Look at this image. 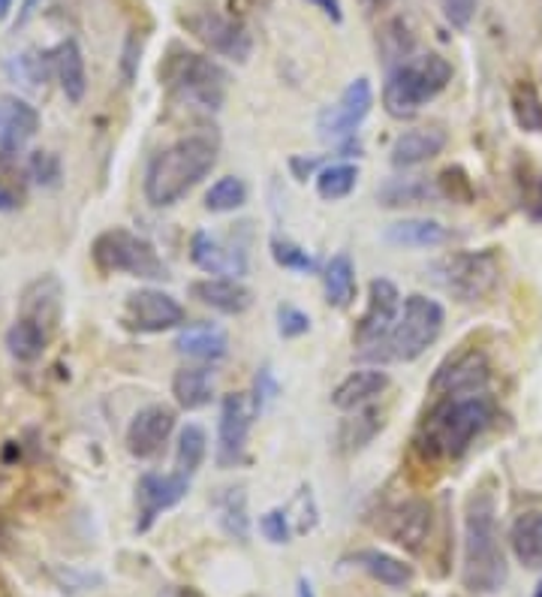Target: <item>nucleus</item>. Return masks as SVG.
<instances>
[{
	"label": "nucleus",
	"instance_id": "obj_1",
	"mask_svg": "<svg viewBox=\"0 0 542 597\" xmlns=\"http://www.w3.org/2000/svg\"><path fill=\"white\" fill-rule=\"evenodd\" d=\"M494 414L497 411L488 395L443 399L422 420L416 447L425 459H434V462L461 459L470 450V444L492 426Z\"/></svg>",
	"mask_w": 542,
	"mask_h": 597
},
{
	"label": "nucleus",
	"instance_id": "obj_2",
	"mask_svg": "<svg viewBox=\"0 0 542 597\" xmlns=\"http://www.w3.org/2000/svg\"><path fill=\"white\" fill-rule=\"evenodd\" d=\"M217 167V142L211 136H184L151 158L145 170V199L154 208L181 203Z\"/></svg>",
	"mask_w": 542,
	"mask_h": 597
},
{
	"label": "nucleus",
	"instance_id": "obj_3",
	"mask_svg": "<svg viewBox=\"0 0 542 597\" xmlns=\"http://www.w3.org/2000/svg\"><path fill=\"white\" fill-rule=\"evenodd\" d=\"M506 559L497 537V504L488 489H473L464 510V585L494 595L506 583Z\"/></svg>",
	"mask_w": 542,
	"mask_h": 597
},
{
	"label": "nucleus",
	"instance_id": "obj_4",
	"mask_svg": "<svg viewBox=\"0 0 542 597\" xmlns=\"http://www.w3.org/2000/svg\"><path fill=\"white\" fill-rule=\"evenodd\" d=\"M452 82V64L440 55H416L395 64L383 82V106L392 118H410Z\"/></svg>",
	"mask_w": 542,
	"mask_h": 597
},
{
	"label": "nucleus",
	"instance_id": "obj_5",
	"mask_svg": "<svg viewBox=\"0 0 542 597\" xmlns=\"http://www.w3.org/2000/svg\"><path fill=\"white\" fill-rule=\"evenodd\" d=\"M443 320L446 311L437 299L413 292V296L404 299V311H401L392 332L380 344H373L380 351H368L365 356L368 359H383V363H389V359L392 363H413L440 338Z\"/></svg>",
	"mask_w": 542,
	"mask_h": 597
},
{
	"label": "nucleus",
	"instance_id": "obj_6",
	"mask_svg": "<svg viewBox=\"0 0 542 597\" xmlns=\"http://www.w3.org/2000/svg\"><path fill=\"white\" fill-rule=\"evenodd\" d=\"M163 82L172 91V97H178L187 106L217 112L227 100L229 73L211 58H205L199 51L172 49L169 61L160 67Z\"/></svg>",
	"mask_w": 542,
	"mask_h": 597
},
{
	"label": "nucleus",
	"instance_id": "obj_7",
	"mask_svg": "<svg viewBox=\"0 0 542 597\" xmlns=\"http://www.w3.org/2000/svg\"><path fill=\"white\" fill-rule=\"evenodd\" d=\"M91 260L100 272L106 275H130V278L142 280H163L169 278L166 263L160 260L157 248L142 236L124 230V227H112V230L100 232L91 244Z\"/></svg>",
	"mask_w": 542,
	"mask_h": 597
},
{
	"label": "nucleus",
	"instance_id": "obj_8",
	"mask_svg": "<svg viewBox=\"0 0 542 597\" xmlns=\"http://www.w3.org/2000/svg\"><path fill=\"white\" fill-rule=\"evenodd\" d=\"M434 278L446 292H452L458 302H480L492 296L500 284V260L494 251H464L449 254L431 266Z\"/></svg>",
	"mask_w": 542,
	"mask_h": 597
},
{
	"label": "nucleus",
	"instance_id": "obj_9",
	"mask_svg": "<svg viewBox=\"0 0 542 597\" xmlns=\"http://www.w3.org/2000/svg\"><path fill=\"white\" fill-rule=\"evenodd\" d=\"M181 25L187 27V34L199 39L203 46L229 58V61L244 64L253 51V37L239 19L220 13L217 7H191L187 13H181Z\"/></svg>",
	"mask_w": 542,
	"mask_h": 597
},
{
	"label": "nucleus",
	"instance_id": "obj_10",
	"mask_svg": "<svg viewBox=\"0 0 542 597\" xmlns=\"http://www.w3.org/2000/svg\"><path fill=\"white\" fill-rule=\"evenodd\" d=\"M492 380V363L482 351H461L449 356L443 366L434 371L428 390L437 399H468V395H482Z\"/></svg>",
	"mask_w": 542,
	"mask_h": 597
},
{
	"label": "nucleus",
	"instance_id": "obj_11",
	"mask_svg": "<svg viewBox=\"0 0 542 597\" xmlns=\"http://www.w3.org/2000/svg\"><path fill=\"white\" fill-rule=\"evenodd\" d=\"M373 106V88L371 82L361 76L356 82H349L344 91H341V97L332 103V106H325L320 112V118H316V130L323 139L328 142H341V139H347L359 130V124L368 118V112Z\"/></svg>",
	"mask_w": 542,
	"mask_h": 597
},
{
	"label": "nucleus",
	"instance_id": "obj_12",
	"mask_svg": "<svg viewBox=\"0 0 542 597\" xmlns=\"http://www.w3.org/2000/svg\"><path fill=\"white\" fill-rule=\"evenodd\" d=\"M181 323H184V308L175 296L154 290V287L127 296V306H124V326L127 330L157 335V332L175 330Z\"/></svg>",
	"mask_w": 542,
	"mask_h": 597
},
{
	"label": "nucleus",
	"instance_id": "obj_13",
	"mask_svg": "<svg viewBox=\"0 0 542 597\" xmlns=\"http://www.w3.org/2000/svg\"><path fill=\"white\" fill-rule=\"evenodd\" d=\"M256 411L247 395L232 392L220 404V423H217V464L220 468H232L241 462L244 447H247V435H251Z\"/></svg>",
	"mask_w": 542,
	"mask_h": 597
},
{
	"label": "nucleus",
	"instance_id": "obj_14",
	"mask_svg": "<svg viewBox=\"0 0 542 597\" xmlns=\"http://www.w3.org/2000/svg\"><path fill=\"white\" fill-rule=\"evenodd\" d=\"M401 318V292L389 278H373L368 284V308L356 326V344L359 347H373L392 332V326Z\"/></svg>",
	"mask_w": 542,
	"mask_h": 597
},
{
	"label": "nucleus",
	"instance_id": "obj_15",
	"mask_svg": "<svg viewBox=\"0 0 542 597\" xmlns=\"http://www.w3.org/2000/svg\"><path fill=\"white\" fill-rule=\"evenodd\" d=\"M187 492H191V477L178 474V471H172V474L148 471V474L139 477V483H136L139 523H136V528L148 531L157 523V516L163 510H172Z\"/></svg>",
	"mask_w": 542,
	"mask_h": 597
},
{
	"label": "nucleus",
	"instance_id": "obj_16",
	"mask_svg": "<svg viewBox=\"0 0 542 597\" xmlns=\"http://www.w3.org/2000/svg\"><path fill=\"white\" fill-rule=\"evenodd\" d=\"M172 428H175V411L166 404H148L127 426V450L136 459H151L163 450Z\"/></svg>",
	"mask_w": 542,
	"mask_h": 597
},
{
	"label": "nucleus",
	"instance_id": "obj_17",
	"mask_svg": "<svg viewBox=\"0 0 542 597\" xmlns=\"http://www.w3.org/2000/svg\"><path fill=\"white\" fill-rule=\"evenodd\" d=\"M431 523L434 516L428 501H404V504H397L395 510L385 513V535L407 552H422L428 537H431Z\"/></svg>",
	"mask_w": 542,
	"mask_h": 597
},
{
	"label": "nucleus",
	"instance_id": "obj_18",
	"mask_svg": "<svg viewBox=\"0 0 542 597\" xmlns=\"http://www.w3.org/2000/svg\"><path fill=\"white\" fill-rule=\"evenodd\" d=\"M39 130V112L19 97L0 100V160H12Z\"/></svg>",
	"mask_w": 542,
	"mask_h": 597
},
{
	"label": "nucleus",
	"instance_id": "obj_19",
	"mask_svg": "<svg viewBox=\"0 0 542 597\" xmlns=\"http://www.w3.org/2000/svg\"><path fill=\"white\" fill-rule=\"evenodd\" d=\"M191 260L208 275L241 278L247 275V254L235 244H223L211 232H196L191 239Z\"/></svg>",
	"mask_w": 542,
	"mask_h": 597
},
{
	"label": "nucleus",
	"instance_id": "obj_20",
	"mask_svg": "<svg viewBox=\"0 0 542 597\" xmlns=\"http://www.w3.org/2000/svg\"><path fill=\"white\" fill-rule=\"evenodd\" d=\"M191 296L217 314H244L253 306L251 287H244L239 278H203L193 280Z\"/></svg>",
	"mask_w": 542,
	"mask_h": 597
},
{
	"label": "nucleus",
	"instance_id": "obj_21",
	"mask_svg": "<svg viewBox=\"0 0 542 597\" xmlns=\"http://www.w3.org/2000/svg\"><path fill=\"white\" fill-rule=\"evenodd\" d=\"M446 130L440 127H416V130H404L397 136L392 148H389V160L397 170H410V167H422L434 160L446 148Z\"/></svg>",
	"mask_w": 542,
	"mask_h": 597
},
{
	"label": "nucleus",
	"instance_id": "obj_22",
	"mask_svg": "<svg viewBox=\"0 0 542 597\" xmlns=\"http://www.w3.org/2000/svg\"><path fill=\"white\" fill-rule=\"evenodd\" d=\"M389 390V375L380 368H359L349 371L332 392V404L337 411H359L365 404H371L377 395Z\"/></svg>",
	"mask_w": 542,
	"mask_h": 597
},
{
	"label": "nucleus",
	"instance_id": "obj_23",
	"mask_svg": "<svg viewBox=\"0 0 542 597\" xmlns=\"http://www.w3.org/2000/svg\"><path fill=\"white\" fill-rule=\"evenodd\" d=\"M51 67L58 76L60 91L70 103H82L88 91V70H84V55L76 39H64L58 49L51 51Z\"/></svg>",
	"mask_w": 542,
	"mask_h": 597
},
{
	"label": "nucleus",
	"instance_id": "obj_24",
	"mask_svg": "<svg viewBox=\"0 0 542 597\" xmlns=\"http://www.w3.org/2000/svg\"><path fill=\"white\" fill-rule=\"evenodd\" d=\"M383 239L389 244H397V248H440V244L449 242V230L440 220L404 218L389 223Z\"/></svg>",
	"mask_w": 542,
	"mask_h": 597
},
{
	"label": "nucleus",
	"instance_id": "obj_25",
	"mask_svg": "<svg viewBox=\"0 0 542 597\" xmlns=\"http://www.w3.org/2000/svg\"><path fill=\"white\" fill-rule=\"evenodd\" d=\"M172 395L178 402L181 411H199L215 399V378L211 368L205 366H187L175 371L172 378Z\"/></svg>",
	"mask_w": 542,
	"mask_h": 597
},
{
	"label": "nucleus",
	"instance_id": "obj_26",
	"mask_svg": "<svg viewBox=\"0 0 542 597\" xmlns=\"http://www.w3.org/2000/svg\"><path fill=\"white\" fill-rule=\"evenodd\" d=\"M175 351L181 356L199 359V363H217L229 354V338L227 332L217 326H187L178 332Z\"/></svg>",
	"mask_w": 542,
	"mask_h": 597
},
{
	"label": "nucleus",
	"instance_id": "obj_27",
	"mask_svg": "<svg viewBox=\"0 0 542 597\" xmlns=\"http://www.w3.org/2000/svg\"><path fill=\"white\" fill-rule=\"evenodd\" d=\"M509 547L516 552L518 564L530 571L542 567V513H521L509 528Z\"/></svg>",
	"mask_w": 542,
	"mask_h": 597
},
{
	"label": "nucleus",
	"instance_id": "obj_28",
	"mask_svg": "<svg viewBox=\"0 0 542 597\" xmlns=\"http://www.w3.org/2000/svg\"><path fill=\"white\" fill-rule=\"evenodd\" d=\"M22 318L36 320L39 326L55 332L60 320V284L55 278L36 280L34 287H27L22 299Z\"/></svg>",
	"mask_w": 542,
	"mask_h": 597
},
{
	"label": "nucleus",
	"instance_id": "obj_29",
	"mask_svg": "<svg viewBox=\"0 0 542 597\" xmlns=\"http://www.w3.org/2000/svg\"><path fill=\"white\" fill-rule=\"evenodd\" d=\"M349 561L359 564L361 571L371 573L377 583L389 585V588H404L413 583V567L380 549H359L356 555H349Z\"/></svg>",
	"mask_w": 542,
	"mask_h": 597
},
{
	"label": "nucleus",
	"instance_id": "obj_30",
	"mask_svg": "<svg viewBox=\"0 0 542 597\" xmlns=\"http://www.w3.org/2000/svg\"><path fill=\"white\" fill-rule=\"evenodd\" d=\"M323 290L325 302L332 308H347L356 296V266H353V256L335 254L323 268Z\"/></svg>",
	"mask_w": 542,
	"mask_h": 597
},
{
	"label": "nucleus",
	"instance_id": "obj_31",
	"mask_svg": "<svg viewBox=\"0 0 542 597\" xmlns=\"http://www.w3.org/2000/svg\"><path fill=\"white\" fill-rule=\"evenodd\" d=\"M512 182H516L518 206L533 223H542V170L528 158L518 154L512 163Z\"/></svg>",
	"mask_w": 542,
	"mask_h": 597
},
{
	"label": "nucleus",
	"instance_id": "obj_32",
	"mask_svg": "<svg viewBox=\"0 0 542 597\" xmlns=\"http://www.w3.org/2000/svg\"><path fill=\"white\" fill-rule=\"evenodd\" d=\"M48 338H51V332L46 326H39L31 318H19L7 332V347L19 363H34L48 347Z\"/></svg>",
	"mask_w": 542,
	"mask_h": 597
},
{
	"label": "nucleus",
	"instance_id": "obj_33",
	"mask_svg": "<svg viewBox=\"0 0 542 597\" xmlns=\"http://www.w3.org/2000/svg\"><path fill=\"white\" fill-rule=\"evenodd\" d=\"M215 510L220 513V528L235 540H247L251 537V519H247V495L244 489H220L215 498Z\"/></svg>",
	"mask_w": 542,
	"mask_h": 597
},
{
	"label": "nucleus",
	"instance_id": "obj_34",
	"mask_svg": "<svg viewBox=\"0 0 542 597\" xmlns=\"http://www.w3.org/2000/svg\"><path fill=\"white\" fill-rule=\"evenodd\" d=\"M377 199L385 208H401V206H422L428 199H440V187L428 184L425 179H392L377 191Z\"/></svg>",
	"mask_w": 542,
	"mask_h": 597
},
{
	"label": "nucleus",
	"instance_id": "obj_35",
	"mask_svg": "<svg viewBox=\"0 0 542 597\" xmlns=\"http://www.w3.org/2000/svg\"><path fill=\"white\" fill-rule=\"evenodd\" d=\"M509 110L512 118L524 130V134H542V97L533 88V82H516L512 94H509Z\"/></svg>",
	"mask_w": 542,
	"mask_h": 597
},
{
	"label": "nucleus",
	"instance_id": "obj_36",
	"mask_svg": "<svg viewBox=\"0 0 542 597\" xmlns=\"http://www.w3.org/2000/svg\"><path fill=\"white\" fill-rule=\"evenodd\" d=\"M359 184V167L356 163H332L316 172V194L325 203H337L347 199Z\"/></svg>",
	"mask_w": 542,
	"mask_h": 597
},
{
	"label": "nucleus",
	"instance_id": "obj_37",
	"mask_svg": "<svg viewBox=\"0 0 542 597\" xmlns=\"http://www.w3.org/2000/svg\"><path fill=\"white\" fill-rule=\"evenodd\" d=\"M205 452H208V435H205V428L196 426V423L184 426L178 435V444H175V471L193 477L199 471V464L205 462Z\"/></svg>",
	"mask_w": 542,
	"mask_h": 597
},
{
	"label": "nucleus",
	"instance_id": "obj_38",
	"mask_svg": "<svg viewBox=\"0 0 542 597\" xmlns=\"http://www.w3.org/2000/svg\"><path fill=\"white\" fill-rule=\"evenodd\" d=\"M244 203H247V184L235 179V175H227V179L215 182L205 194V211H211V215H229Z\"/></svg>",
	"mask_w": 542,
	"mask_h": 597
},
{
	"label": "nucleus",
	"instance_id": "obj_39",
	"mask_svg": "<svg viewBox=\"0 0 542 597\" xmlns=\"http://www.w3.org/2000/svg\"><path fill=\"white\" fill-rule=\"evenodd\" d=\"M268 248H272V260H275L280 268H289V272H301V275H316V272H320V263H316V256L308 254V251H304L301 244L275 236V239L268 242Z\"/></svg>",
	"mask_w": 542,
	"mask_h": 597
},
{
	"label": "nucleus",
	"instance_id": "obj_40",
	"mask_svg": "<svg viewBox=\"0 0 542 597\" xmlns=\"http://www.w3.org/2000/svg\"><path fill=\"white\" fill-rule=\"evenodd\" d=\"M437 187H440V196H446V199H461V203L473 199V184L464 175V170H458V167H449V170L440 172Z\"/></svg>",
	"mask_w": 542,
	"mask_h": 597
},
{
	"label": "nucleus",
	"instance_id": "obj_41",
	"mask_svg": "<svg viewBox=\"0 0 542 597\" xmlns=\"http://www.w3.org/2000/svg\"><path fill=\"white\" fill-rule=\"evenodd\" d=\"M27 172H31V179H34L36 184L51 187V184L60 182V160L55 158L51 151H36V154H31Z\"/></svg>",
	"mask_w": 542,
	"mask_h": 597
},
{
	"label": "nucleus",
	"instance_id": "obj_42",
	"mask_svg": "<svg viewBox=\"0 0 542 597\" xmlns=\"http://www.w3.org/2000/svg\"><path fill=\"white\" fill-rule=\"evenodd\" d=\"M260 528H263V535L268 543H289V537H292V528H289V513L284 507H275V510L263 513V519H260Z\"/></svg>",
	"mask_w": 542,
	"mask_h": 597
},
{
	"label": "nucleus",
	"instance_id": "obj_43",
	"mask_svg": "<svg viewBox=\"0 0 542 597\" xmlns=\"http://www.w3.org/2000/svg\"><path fill=\"white\" fill-rule=\"evenodd\" d=\"M277 332L284 338H299L304 332H311V318L296 306H280L277 308Z\"/></svg>",
	"mask_w": 542,
	"mask_h": 597
},
{
	"label": "nucleus",
	"instance_id": "obj_44",
	"mask_svg": "<svg viewBox=\"0 0 542 597\" xmlns=\"http://www.w3.org/2000/svg\"><path fill=\"white\" fill-rule=\"evenodd\" d=\"M277 395V380L275 375H272V368H260V375H256V380H253V395H251V404L253 411H256V416L263 414L265 404L275 402Z\"/></svg>",
	"mask_w": 542,
	"mask_h": 597
},
{
	"label": "nucleus",
	"instance_id": "obj_45",
	"mask_svg": "<svg viewBox=\"0 0 542 597\" xmlns=\"http://www.w3.org/2000/svg\"><path fill=\"white\" fill-rule=\"evenodd\" d=\"M476 3L480 0H440V10H443L446 22L458 31H464L473 22V15H476Z\"/></svg>",
	"mask_w": 542,
	"mask_h": 597
},
{
	"label": "nucleus",
	"instance_id": "obj_46",
	"mask_svg": "<svg viewBox=\"0 0 542 597\" xmlns=\"http://www.w3.org/2000/svg\"><path fill=\"white\" fill-rule=\"evenodd\" d=\"M316 167H320V160L316 158H292L289 160V170H292V175H296L299 182H308V175H313V172H316Z\"/></svg>",
	"mask_w": 542,
	"mask_h": 597
},
{
	"label": "nucleus",
	"instance_id": "obj_47",
	"mask_svg": "<svg viewBox=\"0 0 542 597\" xmlns=\"http://www.w3.org/2000/svg\"><path fill=\"white\" fill-rule=\"evenodd\" d=\"M308 3H313V7L323 15H328L332 22H341V19H344V13H341V0H308Z\"/></svg>",
	"mask_w": 542,
	"mask_h": 597
},
{
	"label": "nucleus",
	"instance_id": "obj_48",
	"mask_svg": "<svg viewBox=\"0 0 542 597\" xmlns=\"http://www.w3.org/2000/svg\"><path fill=\"white\" fill-rule=\"evenodd\" d=\"M160 597H205L199 588H193V585H175V588H166Z\"/></svg>",
	"mask_w": 542,
	"mask_h": 597
},
{
	"label": "nucleus",
	"instance_id": "obj_49",
	"mask_svg": "<svg viewBox=\"0 0 542 597\" xmlns=\"http://www.w3.org/2000/svg\"><path fill=\"white\" fill-rule=\"evenodd\" d=\"M296 597H316V595H313V585H311V579H308V576H301L299 585H296Z\"/></svg>",
	"mask_w": 542,
	"mask_h": 597
},
{
	"label": "nucleus",
	"instance_id": "obj_50",
	"mask_svg": "<svg viewBox=\"0 0 542 597\" xmlns=\"http://www.w3.org/2000/svg\"><path fill=\"white\" fill-rule=\"evenodd\" d=\"M36 3H39V0H24L22 13H19V22H27V19H31V13H34Z\"/></svg>",
	"mask_w": 542,
	"mask_h": 597
},
{
	"label": "nucleus",
	"instance_id": "obj_51",
	"mask_svg": "<svg viewBox=\"0 0 542 597\" xmlns=\"http://www.w3.org/2000/svg\"><path fill=\"white\" fill-rule=\"evenodd\" d=\"M10 7H12V0H0V19L10 13Z\"/></svg>",
	"mask_w": 542,
	"mask_h": 597
},
{
	"label": "nucleus",
	"instance_id": "obj_52",
	"mask_svg": "<svg viewBox=\"0 0 542 597\" xmlns=\"http://www.w3.org/2000/svg\"><path fill=\"white\" fill-rule=\"evenodd\" d=\"M533 597H542V579L537 583V588H533Z\"/></svg>",
	"mask_w": 542,
	"mask_h": 597
}]
</instances>
